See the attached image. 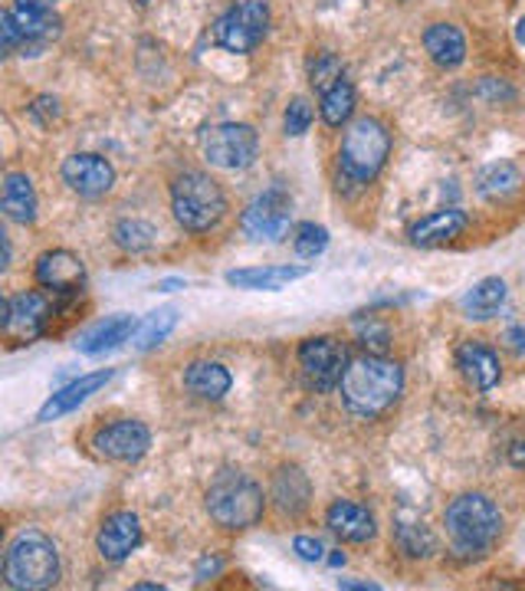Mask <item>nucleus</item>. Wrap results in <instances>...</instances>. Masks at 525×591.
<instances>
[{
  "instance_id": "nucleus-1",
  "label": "nucleus",
  "mask_w": 525,
  "mask_h": 591,
  "mask_svg": "<svg viewBox=\"0 0 525 591\" xmlns=\"http://www.w3.org/2000/svg\"><path fill=\"white\" fill-rule=\"evenodd\" d=\"M339 391H342V405L349 408V415L362 421H375L397 405L404 391V368L394 358L365 351L345 365Z\"/></svg>"
},
{
  "instance_id": "nucleus-2",
  "label": "nucleus",
  "mask_w": 525,
  "mask_h": 591,
  "mask_svg": "<svg viewBox=\"0 0 525 591\" xmlns=\"http://www.w3.org/2000/svg\"><path fill=\"white\" fill-rule=\"evenodd\" d=\"M63 575L57 542L40 529H23L3 552V585L17 591L53 589Z\"/></svg>"
},
{
  "instance_id": "nucleus-3",
  "label": "nucleus",
  "mask_w": 525,
  "mask_h": 591,
  "mask_svg": "<svg viewBox=\"0 0 525 591\" xmlns=\"http://www.w3.org/2000/svg\"><path fill=\"white\" fill-rule=\"evenodd\" d=\"M444 526H447V539L456 556L479 559L499 542L503 512L483 493H463L444 512Z\"/></svg>"
},
{
  "instance_id": "nucleus-4",
  "label": "nucleus",
  "mask_w": 525,
  "mask_h": 591,
  "mask_svg": "<svg viewBox=\"0 0 525 591\" xmlns=\"http://www.w3.org/2000/svg\"><path fill=\"white\" fill-rule=\"evenodd\" d=\"M204 507L208 516L226 529V532H246L253 529L263 512H266V497H263V487L243 473V470H221L211 487H208V497H204Z\"/></svg>"
},
{
  "instance_id": "nucleus-5",
  "label": "nucleus",
  "mask_w": 525,
  "mask_h": 591,
  "mask_svg": "<svg viewBox=\"0 0 525 591\" xmlns=\"http://www.w3.org/2000/svg\"><path fill=\"white\" fill-rule=\"evenodd\" d=\"M391 155V132L375 115H362L345 129L342 149H339V181L368 187Z\"/></svg>"
},
{
  "instance_id": "nucleus-6",
  "label": "nucleus",
  "mask_w": 525,
  "mask_h": 591,
  "mask_svg": "<svg viewBox=\"0 0 525 591\" xmlns=\"http://www.w3.org/2000/svg\"><path fill=\"white\" fill-rule=\"evenodd\" d=\"M171 211L188 234H208L226 217L224 187L208 171H181L171 181Z\"/></svg>"
},
{
  "instance_id": "nucleus-7",
  "label": "nucleus",
  "mask_w": 525,
  "mask_h": 591,
  "mask_svg": "<svg viewBox=\"0 0 525 591\" xmlns=\"http://www.w3.org/2000/svg\"><path fill=\"white\" fill-rule=\"evenodd\" d=\"M266 30H270L266 0H233L214 23V43L226 53L246 57L263 43Z\"/></svg>"
},
{
  "instance_id": "nucleus-8",
  "label": "nucleus",
  "mask_w": 525,
  "mask_h": 591,
  "mask_svg": "<svg viewBox=\"0 0 525 591\" xmlns=\"http://www.w3.org/2000/svg\"><path fill=\"white\" fill-rule=\"evenodd\" d=\"M240 227L250 241H270L280 244L290 237L293 227V197L286 187L273 184L266 191H260L240 214Z\"/></svg>"
},
{
  "instance_id": "nucleus-9",
  "label": "nucleus",
  "mask_w": 525,
  "mask_h": 591,
  "mask_svg": "<svg viewBox=\"0 0 525 591\" xmlns=\"http://www.w3.org/2000/svg\"><path fill=\"white\" fill-rule=\"evenodd\" d=\"M201 149L214 169L243 171L250 169L260 155V135L246 122H218V125L204 129Z\"/></svg>"
},
{
  "instance_id": "nucleus-10",
  "label": "nucleus",
  "mask_w": 525,
  "mask_h": 591,
  "mask_svg": "<svg viewBox=\"0 0 525 591\" xmlns=\"http://www.w3.org/2000/svg\"><path fill=\"white\" fill-rule=\"evenodd\" d=\"M53 323V303L40 289H27L17 296H7L0 306V333L10 345H30L50 333Z\"/></svg>"
},
{
  "instance_id": "nucleus-11",
  "label": "nucleus",
  "mask_w": 525,
  "mask_h": 591,
  "mask_svg": "<svg viewBox=\"0 0 525 591\" xmlns=\"http://www.w3.org/2000/svg\"><path fill=\"white\" fill-rule=\"evenodd\" d=\"M296 358H300V371L305 388H312V391H319V395L339 388V381H342V375H345V365H349L342 342H335L332 336L305 338L300 345V351H296Z\"/></svg>"
},
{
  "instance_id": "nucleus-12",
  "label": "nucleus",
  "mask_w": 525,
  "mask_h": 591,
  "mask_svg": "<svg viewBox=\"0 0 525 591\" xmlns=\"http://www.w3.org/2000/svg\"><path fill=\"white\" fill-rule=\"evenodd\" d=\"M151 430L149 424L135 421V418H122V421L105 424L92 434V450L102 460L112 463H135L149 454Z\"/></svg>"
},
{
  "instance_id": "nucleus-13",
  "label": "nucleus",
  "mask_w": 525,
  "mask_h": 591,
  "mask_svg": "<svg viewBox=\"0 0 525 591\" xmlns=\"http://www.w3.org/2000/svg\"><path fill=\"white\" fill-rule=\"evenodd\" d=\"M142 546V519L132 509H115L102 519L95 532V549L105 562L119 565Z\"/></svg>"
},
{
  "instance_id": "nucleus-14",
  "label": "nucleus",
  "mask_w": 525,
  "mask_h": 591,
  "mask_svg": "<svg viewBox=\"0 0 525 591\" xmlns=\"http://www.w3.org/2000/svg\"><path fill=\"white\" fill-rule=\"evenodd\" d=\"M63 181L67 187L79 197H105L115 187V169L109 159L95 155V152H75L63 162Z\"/></svg>"
},
{
  "instance_id": "nucleus-15",
  "label": "nucleus",
  "mask_w": 525,
  "mask_h": 591,
  "mask_svg": "<svg viewBox=\"0 0 525 591\" xmlns=\"http://www.w3.org/2000/svg\"><path fill=\"white\" fill-rule=\"evenodd\" d=\"M37 283L50 289L53 296H79L85 286V263L73 251H47L37 259Z\"/></svg>"
},
{
  "instance_id": "nucleus-16",
  "label": "nucleus",
  "mask_w": 525,
  "mask_h": 591,
  "mask_svg": "<svg viewBox=\"0 0 525 591\" xmlns=\"http://www.w3.org/2000/svg\"><path fill=\"white\" fill-rule=\"evenodd\" d=\"M456 368L473 391H493L503 378L499 355L479 338H470L456 348Z\"/></svg>"
},
{
  "instance_id": "nucleus-17",
  "label": "nucleus",
  "mask_w": 525,
  "mask_h": 591,
  "mask_svg": "<svg viewBox=\"0 0 525 591\" xmlns=\"http://www.w3.org/2000/svg\"><path fill=\"white\" fill-rule=\"evenodd\" d=\"M10 13L23 33V50H37L60 33V13L53 10V0H13Z\"/></svg>"
},
{
  "instance_id": "nucleus-18",
  "label": "nucleus",
  "mask_w": 525,
  "mask_h": 591,
  "mask_svg": "<svg viewBox=\"0 0 525 591\" xmlns=\"http://www.w3.org/2000/svg\"><path fill=\"white\" fill-rule=\"evenodd\" d=\"M109 381H112V368H99V371L79 375V378H75V381H70L67 388H60V391H53V395H50V401L40 408L37 421L40 424L60 421L63 415L75 411L79 405H85L92 395H99V388H105Z\"/></svg>"
},
{
  "instance_id": "nucleus-19",
  "label": "nucleus",
  "mask_w": 525,
  "mask_h": 591,
  "mask_svg": "<svg viewBox=\"0 0 525 591\" xmlns=\"http://www.w3.org/2000/svg\"><path fill=\"white\" fill-rule=\"evenodd\" d=\"M325 526L342 542H352V546L372 542L377 532L375 512L368 507H362V503H352V500H335L332 507L325 509Z\"/></svg>"
},
{
  "instance_id": "nucleus-20",
  "label": "nucleus",
  "mask_w": 525,
  "mask_h": 591,
  "mask_svg": "<svg viewBox=\"0 0 525 591\" xmlns=\"http://www.w3.org/2000/svg\"><path fill=\"white\" fill-rule=\"evenodd\" d=\"M466 227H470L466 211H460V207H441V211L421 217L417 224H411L407 237H411L414 247H444V244L456 241Z\"/></svg>"
},
{
  "instance_id": "nucleus-21",
  "label": "nucleus",
  "mask_w": 525,
  "mask_h": 591,
  "mask_svg": "<svg viewBox=\"0 0 525 591\" xmlns=\"http://www.w3.org/2000/svg\"><path fill=\"white\" fill-rule=\"evenodd\" d=\"M302 276H309V266H246V269H230L226 283L236 289H250V293H280L290 283H296Z\"/></svg>"
},
{
  "instance_id": "nucleus-22",
  "label": "nucleus",
  "mask_w": 525,
  "mask_h": 591,
  "mask_svg": "<svg viewBox=\"0 0 525 591\" xmlns=\"http://www.w3.org/2000/svg\"><path fill=\"white\" fill-rule=\"evenodd\" d=\"M270 500L283 516L296 519L312 503V483L300 467H280L270 487Z\"/></svg>"
},
{
  "instance_id": "nucleus-23",
  "label": "nucleus",
  "mask_w": 525,
  "mask_h": 591,
  "mask_svg": "<svg viewBox=\"0 0 525 591\" xmlns=\"http://www.w3.org/2000/svg\"><path fill=\"white\" fill-rule=\"evenodd\" d=\"M139 323L135 316H109V319H99L95 326H89L82 336L75 338V348L82 355H105L112 348H119L122 342L135 336Z\"/></svg>"
},
{
  "instance_id": "nucleus-24",
  "label": "nucleus",
  "mask_w": 525,
  "mask_h": 591,
  "mask_svg": "<svg viewBox=\"0 0 525 591\" xmlns=\"http://www.w3.org/2000/svg\"><path fill=\"white\" fill-rule=\"evenodd\" d=\"M3 217L13 224H33L37 221V191L33 181L23 171H7L3 174V194H0Z\"/></svg>"
},
{
  "instance_id": "nucleus-25",
  "label": "nucleus",
  "mask_w": 525,
  "mask_h": 591,
  "mask_svg": "<svg viewBox=\"0 0 525 591\" xmlns=\"http://www.w3.org/2000/svg\"><path fill=\"white\" fill-rule=\"evenodd\" d=\"M424 50L441 70H456L466 60V37L453 23H431L424 30Z\"/></svg>"
},
{
  "instance_id": "nucleus-26",
  "label": "nucleus",
  "mask_w": 525,
  "mask_h": 591,
  "mask_svg": "<svg viewBox=\"0 0 525 591\" xmlns=\"http://www.w3.org/2000/svg\"><path fill=\"white\" fill-rule=\"evenodd\" d=\"M184 388L201 401H221L233 388V378L221 361H191L184 368Z\"/></svg>"
},
{
  "instance_id": "nucleus-27",
  "label": "nucleus",
  "mask_w": 525,
  "mask_h": 591,
  "mask_svg": "<svg viewBox=\"0 0 525 591\" xmlns=\"http://www.w3.org/2000/svg\"><path fill=\"white\" fill-rule=\"evenodd\" d=\"M503 306H506V283H503L499 276L479 279V283H476L473 289H466L463 299H460L463 316H466V319H476V323L493 319Z\"/></svg>"
},
{
  "instance_id": "nucleus-28",
  "label": "nucleus",
  "mask_w": 525,
  "mask_h": 591,
  "mask_svg": "<svg viewBox=\"0 0 525 591\" xmlns=\"http://www.w3.org/2000/svg\"><path fill=\"white\" fill-rule=\"evenodd\" d=\"M476 191L489 204H503V201H509L523 191V171L516 169L513 162H493L476 174Z\"/></svg>"
},
{
  "instance_id": "nucleus-29",
  "label": "nucleus",
  "mask_w": 525,
  "mask_h": 591,
  "mask_svg": "<svg viewBox=\"0 0 525 591\" xmlns=\"http://www.w3.org/2000/svg\"><path fill=\"white\" fill-rule=\"evenodd\" d=\"M394 542L407 559H431L437 552V539L427 529V522L411 516L407 509L397 512V519H394Z\"/></svg>"
},
{
  "instance_id": "nucleus-30",
  "label": "nucleus",
  "mask_w": 525,
  "mask_h": 591,
  "mask_svg": "<svg viewBox=\"0 0 525 591\" xmlns=\"http://www.w3.org/2000/svg\"><path fill=\"white\" fill-rule=\"evenodd\" d=\"M319 112H322V122L329 129L349 125L352 115H355V85L349 83L345 77L335 80L325 92H319Z\"/></svg>"
},
{
  "instance_id": "nucleus-31",
  "label": "nucleus",
  "mask_w": 525,
  "mask_h": 591,
  "mask_svg": "<svg viewBox=\"0 0 525 591\" xmlns=\"http://www.w3.org/2000/svg\"><path fill=\"white\" fill-rule=\"evenodd\" d=\"M174 326H178V309H174V306L154 309V313H149V316L139 323V329H135V336H132V345H135L139 351H149V348L161 345L164 338L171 336Z\"/></svg>"
},
{
  "instance_id": "nucleus-32",
  "label": "nucleus",
  "mask_w": 525,
  "mask_h": 591,
  "mask_svg": "<svg viewBox=\"0 0 525 591\" xmlns=\"http://www.w3.org/2000/svg\"><path fill=\"white\" fill-rule=\"evenodd\" d=\"M112 237H115V244L122 247V251H129V254H142V251H149L151 244H154V227L145 224V221H119L115 224V231H112Z\"/></svg>"
},
{
  "instance_id": "nucleus-33",
  "label": "nucleus",
  "mask_w": 525,
  "mask_h": 591,
  "mask_svg": "<svg viewBox=\"0 0 525 591\" xmlns=\"http://www.w3.org/2000/svg\"><path fill=\"white\" fill-rule=\"evenodd\" d=\"M329 247V231L322 224H312L305 221L296 227V237H293V251L302 256V259H315V256L325 254Z\"/></svg>"
},
{
  "instance_id": "nucleus-34",
  "label": "nucleus",
  "mask_w": 525,
  "mask_h": 591,
  "mask_svg": "<svg viewBox=\"0 0 525 591\" xmlns=\"http://www.w3.org/2000/svg\"><path fill=\"white\" fill-rule=\"evenodd\" d=\"M335 80H342V60L335 53H315V60L309 63V83H312V89L325 92Z\"/></svg>"
},
{
  "instance_id": "nucleus-35",
  "label": "nucleus",
  "mask_w": 525,
  "mask_h": 591,
  "mask_svg": "<svg viewBox=\"0 0 525 591\" xmlns=\"http://www.w3.org/2000/svg\"><path fill=\"white\" fill-rule=\"evenodd\" d=\"M312 122H315V109H312V102L302 99V95H296V99L286 105V112H283V129H286V135H290V139H302V135L312 129Z\"/></svg>"
},
{
  "instance_id": "nucleus-36",
  "label": "nucleus",
  "mask_w": 525,
  "mask_h": 591,
  "mask_svg": "<svg viewBox=\"0 0 525 591\" xmlns=\"http://www.w3.org/2000/svg\"><path fill=\"white\" fill-rule=\"evenodd\" d=\"M355 336H359V342H362L368 351H375V355H381V351L391 345V329H387L381 319H375V316L359 319V323H355Z\"/></svg>"
},
{
  "instance_id": "nucleus-37",
  "label": "nucleus",
  "mask_w": 525,
  "mask_h": 591,
  "mask_svg": "<svg viewBox=\"0 0 525 591\" xmlns=\"http://www.w3.org/2000/svg\"><path fill=\"white\" fill-rule=\"evenodd\" d=\"M17 47H23V33H20V27H17V20H13V13L3 10V13H0V50L10 57Z\"/></svg>"
},
{
  "instance_id": "nucleus-38",
  "label": "nucleus",
  "mask_w": 525,
  "mask_h": 591,
  "mask_svg": "<svg viewBox=\"0 0 525 591\" xmlns=\"http://www.w3.org/2000/svg\"><path fill=\"white\" fill-rule=\"evenodd\" d=\"M30 115H33L40 125H50V122L60 115V99H53V95H40V99L30 105Z\"/></svg>"
},
{
  "instance_id": "nucleus-39",
  "label": "nucleus",
  "mask_w": 525,
  "mask_h": 591,
  "mask_svg": "<svg viewBox=\"0 0 525 591\" xmlns=\"http://www.w3.org/2000/svg\"><path fill=\"white\" fill-rule=\"evenodd\" d=\"M293 549H296V556L305 559V562H322V559H325L322 542L312 539V536H296V539H293Z\"/></svg>"
},
{
  "instance_id": "nucleus-40",
  "label": "nucleus",
  "mask_w": 525,
  "mask_h": 591,
  "mask_svg": "<svg viewBox=\"0 0 525 591\" xmlns=\"http://www.w3.org/2000/svg\"><path fill=\"white\" fill-rule=\"evenodd\" d=\"M506 342H509V348H513V351H519V355H523L525 351V329L523 326H513V329L506 333Z\"/></svg>"
},
{
  "instance_id": "nucleus-41",
  "label": "nucleus",
  "mask_w": 525,
  "mask_h": 591,
  "mask_svg": "<svg viewBox=\"0 0 525 591\" xmlns=\"http://www.w3.org/2000/svg\"><path fill=\"white\" fill-rule=\"evenodd\" d=\"M208 572L218 575V572H221V559H204V562L198 565V582H208Z\"/></svg>"
},
{
  "instance_id": "nucleus-42",
  "label": "nucleus",
  "mask_w": 525,
  "mask_h": 591,
  "mask_svg": "<svg viewBox=\"0 0 525 591\" xmlns=\"http://www.w3.org/2000/svg\"><path fill=\"white\" fill-rule=\"evenodd\" d=\"M184 286H188L184 279L171 276V279H158V286H154V289H161V293H174V289H184Z\"/></svg>"
},
{
  "instance_id": "nucleus-43",
  "label": "nucleus",
  "mask_w": 525,
  "mask_h": 591,
  "mask_svg": "<svg viewBox=\"0 0 525 591\" xmlns=\"http://www.w3.org/2000/svg\"><path fill=\"white\" fill-rule=\"evenodd\" d=\"M509 463H513V467H525V444L523 440H519V444L509 450Z\"/></svg>"
},
{
  "instance_id": "nucleus-44",
  "label": "nucleus",
  "mask_w": 525,
  "mask_h": 591,
  "mask_svg": "<svg viewBox=\"0 0 525 591\" xmlns=\"http://www.w3.org/2000/svg\"><path fill=\"white\" fill-rule=\"evenodd\" d=\"M339 589H355V591H377V585L375 582H345V579H342V582H339Z\"/></svg>"
},
{
  "instance_id": "nucleus-45",
  "label": "nucleus",
  "mask_w": 525,
  "mask_h": 591,
  "mask_svg": "<svg viewBox=\"0 0 525 591\" xmlns=\"http://www.w3.org/2000/svg\"><path fill=\"white\" fill-rule=\"evenodd\" d=\"M329 562H332V565H345V556H342V552H332Z\"/></svg>"
},
{
  "instance_id": "nucleus-46",
  "label": "nucleus",
  "mask_w": 525,
  "mask_h": 591,
  "mask_svg": "<svg viewBox=\"0 0 525 591\" xmlns=\"http://www.w3.org/2000/svg\"><path fill=\"white\" fill-rule=\"evenodd\" d=\"M516 40H519V43H523V47H525V17H523V20H519V27H516Z\"/></svg>"
},
{
  "instance_id": "nucleus-47",
  "label": "nucleus",
  "mask_w": 525,
  "mask_h": 591,
  "mask_svg": "<svg viewBox=\"0 0 525 591\" xmlns=\"http://www.w3.org/2000/svg\"><path fill=\"white\" fill-rule=\"evenodd\" d=\"M139 3H151V0H139Z\"/></svg>"
}]
</instances>
